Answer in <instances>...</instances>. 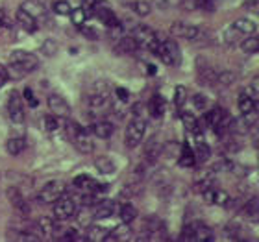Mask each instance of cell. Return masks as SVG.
Masks as SVG:
<instances>
[{"label":"cell","mask_w":259,"mask_h":242,"mask_svg":"<svg viewBox=\"0 0 259 242\" xmlns=\"http://www.w3.org/2000/svg\"><path fill=\"white\" fill-rule=\"evenodd\" d=\"M252 142H254V146L259 150V124L254 128V131H252Z\"/></svg>","instance_id":"obj_52"},{"label":"cell","mask_w":259,"mask_h":242,"mask_svg":"<svg viewBox=\"0 0 259 242\" xmlns=\"http://www.w3.org/2000/svg\"><path fill=\"white\" fill-rule=\"evenodd\" d=\"M115 92H117V98H119L120 102H126V100H128V96H130L128 91H126V89H120V87Z\"/></svg>","instance_id":"obj_51"},{"label":"cell","mask_w":259,"mask_h":242,"mask_svg":"<svg viewBox=\"0 0 259 242\" xmlns=\"http://www.w3.org/2000/svg\"><path fill=\"white\" fill-rule=\"evenodd\" d=\"M93 15L97 17L100 22H104L108 28H115L120 24L117 15L113 13V10L109 8L106 0H93Z\"/></svg>","instance_id":"obj_7"},{"label":"cell","mask_w":259,"mask_h":242,"mask_svg":"<svg viewBox=\"0 0 259 242\" xmlns=\"http://www.w3.org/2000/svg\"><path fill=\"white\" fill-rule=\"evenodd\" d=\"M69 15H70V21H72V24H76V26H81V24L85 22V19H87L85 11L81 10V8H72Z\"/></svg>","instance_id":"obj_41"},{"label":"cell","mask_w":259,"mask_h":242,"mask_svg":"<svg viewBox=\"0 0 259 242\" xmlns=\"http://www.w3.org/2000/svg\"><path fill=\"white\" fill-rule=\"evenodd\" d=\"M154 54L168 67H176V65H180V60H182L178 44L174 43L172 39H159V44H157Z\"/></svg>","instance_id":"obj_3"},{"label":"cell","mask_w":259,"mask_h":242,"mask_svg":"<svg viewBox=\"0 0 259 242\" xmlns=\"http://www.w3.org/2000/svg\"><path fill=\"white\" fill-rule=\"evenodd\" d=\"M180 165L182 167H193L194 163H196V156H194V152L189 148V144H184L182 146V152H180Z\"/></svg>","instance_id":"obj_30"},{"label":"cell","mask_w":259,"mask_h":242,"mask_svg":"<svg viewBox=\"0 0 259 242\" xmlns=\"http://www.w3.org/2000/svg\"><path fill=\"white\" fill-rule=\"evenodd\" d=\"M132 37L135 39L137 46L150 50V52H156L157 44H159V35L145 24H137V26L132 28Z\"/></svg>","instance_id":"obj_2"},{"label":"cell","mask_w":259,"mask_h":242,"mask_svg":"<svg viewBox=\"0 0 259 242\" xmlns=\"http://www.w3.org/2000/svg\"><path fill=\"white\" fill-rule=\"evenodd\" d=\"M148 109H150V113L154 115V117H161V115L165 113V100H163V96L154 94L150 104H148Z\"/></svg>","instance_id":"obj_33"},{"label":"cell","mask_w":259,"mask_h":242,"mask_svg":"<svg viewBox=\"0 0 259 242\" xmlns=\"http://www.w3.org/2000/svg\"><path fill=\"white\" fill-rule=\"evenodd\" d=\"M108 231L109 229H106V227L91 226L89 227V235H87V238H89V240H95V242H102V240H106V237H108Z\"/></svg>","instance_id":"obj_36"},{"label":"cell","mask_w":259,"mask_h":242,"mask_svg":"<svg viewBox=\"0 0 259 242\" xmlns=\"http://www.w3.org/2000/svg\"><path fill=\"white\" fill-rule=\"evenodd\" d=\"M17 22H19V26L22 28V30H26L28 33H33L35 30H37V19H33L28 11H24L21 8V10H17Z\"/></svg>","instance_id":"obj_19"},{"label":"cell","mask_w":259,"mask_h":242,"mask_svg":"<svg viewBox=\"0 0 259 242\" xmlns=\"http://www.w3.org/2000/svg\"><path fill=\"white\" fill-rule=\"evenodd\" d=\"M95 167H97V170L100 174H113L115 170H117V167H115V163L109 159L108 156H100L95 159Z\"/></svg>","instance_id":"obj_26"},{"label":"cell","mask_w":259,"mask_h":242,"mask_svg":"<svg viewBox=\"0 0 259 242\" xmlns=\"http://www.w3.org/2000/svg\"><path fill=\"white\" fill-rule=\"evenodd\" d=\"M184 6L187 10H211L213 0H185Z\"/></svg>","instance_id":"obj_37"},{"label":"cell","mask_w":259,"mask_h":242,"mask_svg":"<svg viewBox=\"0 0 259 242\" xmlns=\"http://www.w3.org/2000/svg\"><path fill=\"white\" fill-rule=\"evenodd\" d=\"M119 216L124 224H130V222H134L137 218V209L132 204H122L119 209Z\"/></svg>","instance_id":"obj_31"},{"label":"cell","mask_w":259,"mask_h":242,"mask_svg":"<svg viewBox=\"0 0 259 242\" xmlns=\"http://www.w3.org/2000/svg\"><path fill=\"white\" fill-rule=\"evenodd\" d=\"M65 194V183L63 181H49L45 185V188L39 192V200L43 204H54L56 200Z\"/></svg>","instance_id":"obj_10"},{"label":"cell","mask_w":259,"mask_h":242,"mask_svg":"<svg viewBox=\"0 0 259 242\" xmlns=\"http://www.w3.org/2000/svg\"><path fill=\"white\" fill-rule=\"evenodd\" d=\"M193 102H194V106H196V109H200V111H204L205 108H207V98L204 96V94H194L193 96Z\"/></svg>","instance_id":"obj_48"},{"label":"cell","mask_w":259,"mask_h":242,"mask_svg":"<svg viewBox=\"0 0 259 242\" xmlns=\"http://www.w3.org/2000/svg\"><path fill=\"white\" fill-rule=\"evenodd\" d=\"M146 131V122L143 117H134V120L126 126V135L124 142L128 148H135L137 144H141V140L145 137Z\"/></svg>","instance_id":"obj_5"},{"label":"cell","mask_w":259,"mask_h":242,"mask_svg":"<svg viewBox=\"0 0 259 242\" xmlns=\"http://www.w3.org/2000/svg\"><path fill=\"white\" fill-rule=\"evenodd\" d=\"M49 109L56 117H69L70 113L69 102L63 96H58V94H50L49 96Z\"/></svg>","instance_id":"obj_14"},{"label":"cell","mask_w":259,"mask_h":242,"mask_svg":"<svg viewBox=\"0 0 259 242\" xmlns=\"http://www.w3.org/2000/svg\"><path fill=\"white\" fill-rule=\"evenodd\" d=\"M241 215L250 222L259 220V196H252L243 204L241 207Z\"/></svg>","instance_id":"obj_17"},{"label":"cell","mask_w":259,"mask_h":242,"mask_svg":"<svg viewBox=\"0 0 259 242\" xmlns=\"http://www.w3.org/2000/svg\"><path fill=\"white\" fill-rule=\"evenodd\" d=\"M74 144L76 148L81 152V154H91L93 150H95V142H93V137L89 135V131L83 128L78 129V133L74 135Z\"/></svg>","instance_id":"obj_15"},{"label":"cell","mask_w":259,"mask_h":242,"mask_svg":"<svg viewBox=\"0 0 259 242\" xmlns=\"http://www.w3.org/2000/svg\"><path fill=\"white\" fill-rule=\"evenodd\" d=\"M217 70H213L211 67H198V81L202 85H213L217 83Z\"/></svg>","instance_id":"obj_25"},{"label":"cell","mask_w":259,"mask_h":242,"mask_svg":"<svg viewBox=\"0 0 259 242\" xmlns=\"http://www.w3.org/2000/svg\"><path fill=\"white\" fill-rule=\"evenodd\" d=\"M21 8L24 11H28L33 19H45V17H47V8H45V4L39 2V0H26Z\"/></svg>","instance_id":"obj_20"},{"label":"cell","mask_w":259,"mask_h":242,"mask_svg":"<svg viewBox=\"0 0 259 242\" xmlns=\"http://www.w3.org/2000/svg\"><path fill=\"white\" fill-rule=\"evenodd\" d=\"M237 106H239V111H241V115H246V113H252V111H257L254 98L250 96L246 91H243L241 94H239Z\"/></svg>","instance_id":"obj_23"},{"label":"cell","mask_w":259,"mask_h":242,"mask_svg":"<svg viewBox=\"0 0 259 242\" xmlns=\"http://www.w3.org/2000/svg\"><path fill=\"white\" fill-rule=\"evenodd\" d=\"M194 156H196L198 161H207V159H209V156H211L209 146L205 144L202 139L196 140V152H194Z\"/></svg>","instance_id":"obj_38"},{"label":"cell","mask_w":259,"mask_h":242,"mask_svg":"<svg viewBox=\"0 0 259 242\" xmlns=\"http://www.w3.org/2000/svg\"><path fill=\"white\" fill-rule=\"evenodd\" d=\"M185 100H187V89L184 85H178L174 89V104H176V108H184Z\"/></svg>","instance_id":"obj_42"},{"label":"cell","mask_w":259,"mask_h":242,"mask_svg":"<svg viewBox=\"0 0 259 242\" xmlns=\"http://www.w3.org/2000/svg\"><path fill=\"white\" fill-rule=\"evenodd\" d=\"M0 26H10V21H8V17L2 10H0Z\"/></svg>","instance_id":"obj_54"},{"label":"cell","mask_w":259,"mask_h":242,"mask_svg":"<svg viewBox=\"0 0 259 242\" xmlns=\"http://www.w3.org/2000/svg\"><path fill=\"white\" fill-rule=\"evenodd\" d=\"M233 26L237 28L243 35H252V33H255V22L250 21V19H237V21L233 22Z\"/></svg>","instance_id":"obj_34"},{"label":"cell","mask_w":259,"mask_h":242,"mask_svg":"<svg viewBox=\"0 0 259 242\" xmlns=\"http://www.w3.org/2000/svg\"><path fill=\"white\" fill-rule=\"evenodd\" d=\"M24 98H26L30 104H35V98L32 94V89H24Z\"/></svg>","instance_id":"obj_53"},{"label":"cell","mask_w":259,"mask_h":242,"mask_svg":"<svg viewBox=\"0 0 259 242\" xmlns=\"http://www.w3.org/2000/svg\"><path fill=\"white\" fill-rule=\"evenodd\" d=\"M202 196H204L205 204L219 205V207H228L230 200H232V196H230L226 190H222V188H217V187H213V185H211L209 188L202 190Z\"/></svg>","instance_id":"obj_11"},{"label":"cell","mask_w":259,"mask_h":242,"mask_svg":"<svg viewBox=\"0 0 259 242\" xmlns=\"http://www.w3.org/2000/svg\"><path fill=\"white\" fill-rule=\"evenodd\" d=\"M39 227L43 229V233H54V231H58V222H56V218L43 216V218L39 220Z\"/></svg>","instance_id":"obj_40"},{"label":"cell","mask_w":259,"mask_h":242,"mask_svg":"<svg viewBox=\"0 0 259 242\" xmlns=\"http://www.w3.org/2000/svg\"><path fill=\"white\" fill-rule=\"evenodd\" d=\"M128 6H130V10L134 11V13H137L139 17L150 15V11H152V8L146 4L145 0H135V2H130Z\"/></svg>","instance_id":"obj_35"},{"label":"cell","mask_w":259,"mask_h":242,"mask_svg":"<svg viewBox=\"0 0 259 242\" xmlns=\"http://www.w3.org/2000/svg\"><path fill=\"white\" fill-rule=\"evenodd\" d=\"M8 200H10V204L13 205V209L21 216L30 215V205H28V202L24 200V196H22V192L19 190V187L8 188Z\"/></svg>","instance_id":"obj_12"},{"label":"cell","mask_w":259,"mask_h":242,"mask_svg":"<svg viewBox=\"0 0 259 242\" xmlns=\"http://www.w3.org/2000/svg\"><path fill=\"white\" fill-rule=\"evenodd\" d=\"M41 52H43L45 56H54L56 52H58V43H56V41H52V39L45 41L43 46H41Z\"/></svg>","instance_id":"obj_45"},{"label":"cell","mask_w":259,"mask_h":242,"mask_svg":"<svg viewBox=\"0 0 259 242\" xmlns=\"http://www.w3.org/2000/svg\"><path fill=\"white\" fill-rule=\"evenodd\" d=\"M145 2L156 10H168L170 8V0H145Z\"/></svg>","instance_id":"obj_46"},{"label":"cell","mask_w":259,"mask_h":242,"mask_svg":"<svg viewBox=\"0 0 259 242\" xmlns=\"http://www.w3.org/2000/svg\"><path fill=\"white\" fill-rule=\"evenodd\" d=\"M128 238H132V231H130L128 224H124V222H122V226L115 227V229L108 231V237H106V240L113 242V240H128Z\"/></svg>","instance_id":"obj_24"},{"label":"cell","mask_w":259,"mask_h":242,"mask_svg":"<svg viewBox=\"0 0 259 242\" xmlns=\"http://www.w3.org/2000/svg\"><path fill=\"white\" fill-rule=\"evenodd\" d=\"M213 231L209 227L202 224V222H194L184 229V235H182V240H196V242H207L213 240Z\"/></svg>","instance_id":"obj_8"},{"label":"cell","mask_w":259,"mask_h":242,"mask_svg":"<svg viewBox=\"0 0 259 242\" xmlns=\"http://www.w3.org/2000/svg\"><path fill=\"white\" fill-rule=\"evenodd\" d=\"M24 146H26V142H24L22 137H11V139L6 142V150L10 152L11 156H19V154L24 150Z\"/></svg>","instance_id":"obj_32"},{"label":"cell","mask_w":259,"mask_h":242,"mask_svg":"<svg viewBox=\"0 0 259 242\" xmlns=\"http://www.w3.org/2000/svg\"><path fill=\"white\" fill-rule=\"evenodd\" d=\"M89 106L93 109H106L109 108V85L106 81H97L89 94Z\"/></svg>","instance_id":"obj_6"},{"label":"cell","mask_w":259,"mask_h":242,"mask_svg":"<svg viewBox=\"0 0 259 242\" xmlns=\"http://www.w3.org/2000/svg\"><path fill=\"white\" fill-rule=\"evenodd\" d=\"M211 185H215V170H213V168L202 170V172L196 174V178H194V188H196L198 192L209 188Z\"/></svg>","instance_id":"obj_18"},{"label":"cell","mask_w":259,"mask_h":242,"mask_svg":"<svg viewBox=\"0 0 259 242\" xmlns=\"http://www.w3.org/2000/svg\"><path fill=\"white\" fill-rule=\"evenodd\" d=\"M58 119H60V117H56V115H47V117H45V120H43L45 129H47V131H56V129L60 128V122H58Z\"/></svg>","instance_id":"obj_44"},{"label":"cell","mask_w":259,"mask_h":242,"mask_svg":"<svg viewBox=\"0 0 259 242\" xmlns=\"http://www.w3.org/2000/svg\"><path fill=\"white\" fill-rule=\"evenodd\" d=\"M78 28H80V32L83 33L87 39H97L98 37L97 30H93V28H87V26H83V24H81V26H78Z\"/></svg>","instance_id":"obj_50"},{"label":"cell","mask_w":259,"mask_h":242,"mask_svg":"<svg viewBox=\"0 0 259 242\" xmlns=\"http://www.w3.org/2000/svg\"><path fill=\"white\" fill-rule=\"evenodd\" d=\"M76 213V204L74 200H70L69 196H60L54 202V218L56 220H70Z\"/></svg>","instance_id":"obj_9"},{"label":"cell","mask_w":259,"mask_h":242,"mask_svg":"<svg viewBox=\"0 0 259 242\" xmlns=\"http://www.w3.org/2000/svg\"><path fill=\"white\" fill-rule=\"evenodd\" d=\"M239 37H243V33L239 32L233 24L224 28V32H222V41H224V44H228V46H233L235 43H239Z\"/></svg>","instance_id":"obj_29"},{"label":"cell","mask_w":259,"mask_h":242,"mask_svg":"<svg viewBox=\"0 0 259 242\" xmlns=\"http://www.w3.org/2000/svg\"><path fill=\"white\" fill-rule=\"evenodd\" d=\"M11 67L19 72V74H26V72H32L39 67V58L32 52H26V50H15L11 52L10 56Z\"/></svg>","instance_id":"obj_1"},{"label":"cell","mask_w":259,"mask_h":242,"mask_svg":"<svg viewBox=\"0 0 259 242\" xmlns=\"http://www.w3.org/2000/svg\"><path fill=\"white\" fill-rule=\"evenodd\" d=\"M243 8L248 13H254V15H259V0H244Z\"/></svg>","instance_id":"obj_47"},{"label":"cell","mask_w":259,"mask_h":242,"mask_svg":"<svg viewBox=\"0 0 259 242\" xmlns=\"http://www.w3.org/2000/svg\"><path fill=\"white\" fill-rule=\"evenodd\" d=\"M170 33H172L174 37H182V39H185V41H193V43L202 41L205 35V32L202 28L193 26L189 22H182V21L174 22L172 26H170Z\"/></svg>","instance_id":"obj_4"},{"label":"cell","mask_w":259,"mask_h":242,"mask_svg":"<svg viewBox=\"0 0 259 242\" xmlns=\"http://www.w3.org/2000/svg\"><path fill=\"white\" fill-rule=\"evenodd\" d=\"M70 10H72V8H70V4L67 0H58V2L52 4V11H54L56 15H69Z\"/></svg>","instance_id":"obj_43"},{"label":"cell","mask_w":259,"mask_h":242,"mask_svg":"<svg viewBox=\"0 0 259 242\" xmlns=\"http://www.w3.org/2000/svg\"><path fill=\"white\" fill-rule=\"evenodd\" d=\"M235 80H237V76L233 74V72H230V70H224V72H219V74H217V83L222 87L233 85Z\"/></svg>","instance_id":"obj_39"},{"label":"cell","mask_w":259,"mask_h":242,"mask_svg":"<svg viewBox=\"0 0 259 242\" xmlns=\"http://www.w3.org/2000/svg\"><path fill=\"white\" fill-rule=\"evenodd\" d=\"M81 2H83V0H81Z\"/></svg>","instance_id":"obj_55"},{"label":"cell","mask_w":259,"mask_h":242,"mask_svg":"<svg viewBox=\"0 0 259 242\" xmlns=\"http://www.w3.org/2000/svg\"><path fill=\"white\" fill-rule=\"evenodd\" d=\"M113 124L108 122V120H97V122L91 124V131L100 139H109L113 135Z\"/></svg>","instance_id":"obj_21"},{"label":"cell","mask_w":259,"mask_h":242,"mask_svg":"<svg viewBox=\"0 0 259 242\" xmlns=\"http://www.w3.org/2000/svg\"><path fill=\"white\" fill-rule=\"evenodd\" d=\"M8 113H10L11 120L15 124L24 122V109H22L21 96L17 92H11L10 94V102H8Z\"/></svg>","instance_id":"obj_13"},{"label":"cell","mask_w":259,"mask_h":242,"mask_svg":"<svg viewBox=\"0 0 259 242\" xmlns=\"http://www.w3.org/2000/svg\"><path fill=\"white\" fill-rule=\"evenodd\" d=\"M159 156H163L161 140H157V137H152L145 144V161L152 165V163H156L159 159Z\"/></svg>","instance_id":"obj_16"},{"label":"cell","mask_w":259,"mask_h":242,"mask_svg":"<svg viewBox=\"0 0 259 242\" xmlns=\"http://www.w3.org/2000/svg\"><path fill=\"white\" fill-rule=\"evenodd\" d=\"M115 202L113 200H104V202H100V204L97 205V209H95V218L97 220H106V218H109V216L115 213Z\"/></svg>","instance_id":"obj_22"},{"label":"cell","mask_w":259,"mask_h":242,"mask_svg":"<svg viewBox=\"0 0 259 242\" xmlns=\"http://www.w3.org/2000/svg\"><path fill=\"white\" fill-rule=\"evenodd\" d=\"M139 49L137 43H135V39L132 35H122L119 37V43H117V50H119L120 54H130V52H135V50Z\"/></svg>","instance_id":"obj_28"},{"label":"cell","mask_w":259,"mask_h":242,"mask_svg":"<svg viewBox=\"0 0 259 242\" xmlns=\"http://www.w3.org/2000/svg\"><path fill=\"white\" fill-rule=\"evenodd\" d=\"M8 81H10V70H8L4 65L0 63V87L6 85Z\"/></svg>","instance_id":"obj_49"},{"label":"cell","mask_w":259,"mask_h":242,"mask_svg":"<svg viewBox=\"0 0 259 242\" xmlns=\"http://www.w3.org/2000/svg\"><path fill=\"white\" fill-rule=\"evenodd\" d=\"M241 50H243L244 54H255V52H259V37L257 35H246V37L241 41Z\"/></svg>","instance_id":"obj_27"}]
</instances>
